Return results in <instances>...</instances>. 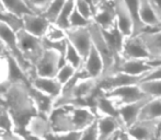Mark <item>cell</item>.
Instances as JSON below:
<instances>
[{
    "label": "cell",
    "mask_w": 161,
    "mask_h": 140,
    "mask_svg": "<svg viewBox=\"0 0 161 140\" xmlns=\"http://www.w3.org/2000/svg\"><path fill=\"white\" fill-rule=\"evenodd\" d=\"M4 105L14 123V132L25 138L26 125L29 121L38 114L30 93L29 82L18 80L11 82L8 92L4 95Z\"/></svg>",
    "instance_id": "obj_1"
},
{
    "label": "cell",
    "mask_w": 161,
    "mask_h": 140,
    "mask_svg": "<svg viewBox=\"0 0 161 140\" xmlns=\"http://www.w3.org/2000/svg\"><path fill=\"white\" fill-rule=\"evenodd\" d=\"M97 118L90 106L64 105L54 108L49 119L54 132H82Z\"/></svg>",
    "instance_id": "obj_2"
},
{
    "label": "cell",
    "mask_w": 161,
    "mask_h": 140,
    "mask_svg": "<svg viewBox=\"0 0 161 140\" xmlns=\"http://www.w3.org/2000/svg\"><path fill=\"white\" fill-rule=\"evenodd\" d=\"M17 37L18 45L24 59L35 68V65L37 64L45 51L43 40L41 37L30 34L24 29L17 31Z\"/></svg>",
    "instance_id": "obj_3"
},
{
    "label": "cell",
    "mask_w": 161,
    "mask_h": 140,
    "mask_svg": "<svg viewBox=\"0 0 161 140\" xmlns=\"http://www.w3.org/2000/svg\"><path fill=\"white\" fill-rule=\"evenodd\" d=\"M88 28H89L90 34H91L93 46L97 48V51H99L102 59H103L104 72H103V74H102V77H104L110 73V72L112 71V69L114 68L115 64H116V57H115L113 51H111L110 46H108V43H106L100 26L92 21Z\"/></svg>",
    "instance_id": "obj_4"
},
{
    "label": "cell",
    "mask_w": 161,
    "mask_h": 140,
    "mask_svg": "<svg viewBox=\"0 0 161 140\" xmlns=\"http://www.w3.org/2000/svg\"><path fill=\"white\" fill-rule=\"evenodd\" d=\"M65 64L59 53L53 49H45L41 59L35 65V73L41 77L56 78L60 67Z\"/></svg>",
    "instance_id": "obj_5"
},
{
    "label": "cell",
    "mask_w": 161,
    "mask_h": 140,
    "mask_svg": "<svg viewBox=\"0 0 161 140\" xmlns=\"http://www.w3.org/2000/svg\"><path fill=\"white\" fill-rule=\"evenodd\" d=\"M66 37L68 42L75 46V48L80 53V55L86 59L88 54L91 51L93 45L89 28H71L66 31Z\"/></svg>",
    "instance_id": "obj_6"
},
{
    "label": "cell",
    "mask_w": 161,
    "mask_h": 140,
    "mask_svg": "<svg viewBox=\"0 0 161 140\" xmlns=\"http://www.w3.org/2000/svg\"><path fill=\"white\" fill-rule=\"evenodd\" d=\"M104 93L108 96H110L111 99H113L119 106L124 104H130V103L138 102V101H142L144 99L150 98L142 92L139 84L117 88V89L112 90L110 92H104Z\"/></svg>",
    "instance_id": "obj_7"
},
{
    "label": "cell",
    "mask_w": 161,
    "mask_h": 140,
    "mask_svg": "<svg viewBox=\"0 0 161 140\" xmlns=\"http://www.w3.org/2000/svg\"><path fill=\"white\" fill-rule=\"evenodd\" d=\"M122 58L124 59H142L150 60V54L139 35H133L125 38L122 51Z\"/></svg>",
    "instance_id": "obj_8"
},
{
    "label": "cell",
    "mask_w": 161,
    "mask_h": 140,
    "mask_svg": "<svg viewBox=\"0 0 161 140\" xmlns=\"http://www.w3.org/2000/svg\"><path fill=\"white\" fill-rule=\"evenodd\" d=\"M153 69V66L149 62V60L142 59H122L115 65L112 71L108 74L114 72H123L130 76H146L148 72ZM108 76V74H106Z\"/></svg>",
    "instance_id": "obj_9"
},
{
    "label": "cell",
    "mask_w": 161,
    "mask_h": 140,
    "mask_svg": "<svg viewBox=\"0 0 161 140\" xmlns=\"http://www.w3.org/2000/svg\"><path fill=\"white\" fill-rule=\"evenodd\" d=\"M26 132L37 140H45L51 132H53L51 119L42 114L34 115L26 125Z\"/></svg>",
    "instance_id": "obj_10"
},
{
    "label": "cell",
    "mask_w": 161,
    "mask_h": 140,
    "mask_svg": "<svg viewBox=\"0 0 161 140\" xmlns=\"http://www.w3.org/2000/svg\"><path fill=\"white\" fill-rule=\"evenodd\" d=\"M151 99L153 98H147L142 101H138V102L119 106V117H121V121L124 130H127L129 127H131L134 124L139 121L142 110L147 104V102L149 100H151Z\"/></svg>",
    "instance_id": "obj_11"
},
{
    "label": "cell",
    "mask_w": 161,
    "mask_h": 140,
    "mask_svg": "<svg viewBox=\"0 0 161 140\" xmlns=\"http://www.w3.org/2000/svg\"><path fill=\"white\" fill-rule=\"evenodd\" d=\"M92 21L100 26L101 30H111L116 25V14L112 0L100 3L97 7Z\"/></svg>",
    "instance_id": "obj_12"
},
{
    "label": "cell",
    "mask_w": 161,
    "mask_h": 140,
    "mask_svg": "<svg viewBox=\"0 0 161 140\" xmlns=\"http://www.w3.org/2000/svg\"><path fill=\"white\" fill-rule=\"evenodd\" d=\"M23 29L30 34L37 37L43 38L46 35L48 26L51 22L46 19L43 14H35V13H28L21 18Z\"/></svg>",
    "instance_id": "obj_13"
},
{
    "label": "cell",
    "mask_w": 161,
    "mask_h": 140,
    "mask_svg": "<svg viewBox=\"0 0 161 140\" xmlns=\"http://www.w3.org/2000/svg\"><path fill=\"white\" fill-rule=\"evenodd\" d=\"M116 14V25L125 37L134 35V22L124 0H112Z\"/></svg>",
    "instance_id": "obj_14"
},
{
    "label": "cell",
    "mask_w": 161,
    "mask_h": 140,
    "mask_svg": "<svg viewBox=\"0 0 161 140\" xmlns=\"http://www.w3.org/2000/svg\"><path fill=\"white\" fill-rule=\"evenodd\" d=\"M32 87L40 90L41 92L53 96L56 99L60 94L63 90V84L56 78H49V77H41L37 74H34L29 81Z\"/></svg>",
    "instance_id": "obj_15"
},
{
    "label": "cell",
    "mask_w": 161,
    "mask_h": 140,
    "mask_svg": "<svg viewBox=\"0 0 161 140\" xmlns=\"http://www.w3.org/2000/svg\"><path fill=\"white\" fill-rule=\"evenodd\" d=\"M83 71L86 72L88 78L100 79L104 72V62L101 55L97 51L96 47L92 45L91 51L86 57L82 66Z\"/></svg>",
    "instance_id": "obj_16"
},
{
    "label": "cell",
    "mask_w": 161,
    "mask_h": 140,
    "mask_svg": "<svg viewBox=\"0 0 161 140\" xmlns=\"http://www.w3.org/2000/svg\"><path fill=\"white\" fill-rule=\"evenodd\" d=\"M138 35L142 37L150 54V60L161 59V29L145 30Z\"/></svg>",
    "instance_id": "obj_17"
},
{
    "label": "cell",
    "mask_w": 161,
    "mask_h": 140,
    "mask_svg": "<svg viewBox=\"0 0 161 140\" xmlns=\"http://www.w3.org/2000/svg\"><path fill=\"white\" fill-rule=\"evenodd\" d=\"M97 140H111L119 130H124L121 123L111 116H97Z\"/></svg>",
    "instance_id": "obj_18"
},
{
    "label": "cell",
    "mask_w": 161,
    "mask_h": 140,
    "mask_svg": "<svg viewBox=\"0 0 161 140\" xmlns=\"http://www.w3.org/2000/svg\"><path fill=\"white\" fill-rule=\"evenodd\" d=\"M29 88H30V93L33 99V102L35 104V107L37 110L38 114L45 115V116H51L52 112L54 110V103H55V99L51 95L41 92L40 90L35 89L34 87L29 83Z\"/></svg>",
    "instance_id": "obj_19"
},
{
    "label": "cell",
    "mask_w": 161,
    "mask_h": 140,
    "mask_svg": "<svg viewBox=\"0 0 161 140\" xmlns=\"http://www.w3.org/2000/svg\"><path fill=\"white\" fill-rule=\"evenodd\" d=\"M157 121H138L126 132L135 140H153Z\"/></svg>",
    "instance_id": "obj_20"
},
{
    "label": "cell",
    "mask_w": 161,
    "mask_h": 140,
    "mask_svg": "<svg viewBox=\"0 0 161 140\" xmlns=\"http://www.w3.org/2000/svg\"><path fill=\"white\" fill-rule=\"evenodd\" d=\"M139 10L140 18H142V23L146 26V30L156 28L160 23L153 9L150 0H139Z\"/></svg>",
    "instance_id": "obj_21"
},
{
    "label": "cell",
    "mask_w": 161,
    "mask_h": 140,
    "mask_svg": "<svg viewBox=\"0 0 161 140\" xmlns=\"http://www.w3.org/2000/svg\"><path fill=\"white\" fill-rule=\"evenodd\" d=\"M161 119V98H153L147 102L142 110L139 121H159Z\"/></svg>",
    "instance_id": "obj_22"
},
{
    "label": "cell",
    "mask_w": 161,
    "mask_h": 140,
    "mask_svg": "<svg viewBox=\"0 0 161 140\" xmlns=\"http://www.w3.org/2000/svg\"><path fill=\"white\" fill-rule=\"evenodd\" d=\"M124 2H125V6L128 9L134 22V35L140 34L142 31L146 30V26L142 23V18H140L139 0H124Z\"/></svg>",
    "instance_id": "obj_23"
},
{
    "label": "cell",
    "mask_w": 161,
    "mask_h": 140,
    "mask_svg": "<svg viewBox=\"0 0 161 140\" xmlns=\"http://www.w3.org/2000/svg\"><path fill=\"white\" fill-rule=\"evenodd\" d=\"M1 1L6 8L7 12L11 13L18 18H22L28 13H32L30 9L28 8V6L23 2V0H1Z\"/></svg>",
    "instance_id": "obj_24"
},
{
    "label": "cell",
    "mask_w": 161,
    "mask_h": 140,
    "mask_svg": "<svg viewBox=\"0 0 161 140\" xmlns=\"http://www.w3.org/2000/svg\"><path fill=\"white\" fill-rule=\"evenodd\" d=\"M75 4H76V0H67L64 8L60 11L59 15H58L57 20H56L54 24H56L58 28L63 29V30H65V31L70 29L69 19H70V15H71L72 11H74V9H75Z\"/></svg>",
    "instance_id": "obj_25"
},
{
    "label": "cell",
    "mask_w": 161,
    "mask_h": 140,
    "mask_svg": "<svg viewBox=\"0 0 161 140\" xmlns=\"http://www.w3.org/2000/svg\"><path fill=\"white\" fill-rule=\"evenodd\" d=\"M65 62L71 65V66L77 70L82 68L83 62H85V59H83V57L80 55V53H79V51L75 48L74 45L70 44L69 42H68V44H67V49H66V54H65Z\"/></svg>",
    "instance_id": "obj_26"
},
{
    "label": "cell",
    "mask_w": 161,
    "mask_h": 140,
    "mask_svg": "<svg viewBox=\"0 0 161 140\" xmlns=\"http://www.w3.org/2000/svg\"><path fill=\"white\" fill-rule=\"evenodd\" d=\"M140 89L150 98H161V80H146L139 83Z\"/></svg>",
    "instance_id": "obj_27"
},
{
    "label": "cell",
    "mask_w": 161,
    "mask_h": 140,
    "mask_svg": "<svg viewBox=\"0 0 161 140\" xmlns=\"http://www.w3.org/2000/svg\"><path fill=\"white\" fill-rule=\"evenodd\" d=\"M66 1H67V0H53V2L49 4L48 9L43 13V15H44L51 23H55L58 15H59L60 11L64 8Z\"/></svg>",
    "instance_id": "obj_28"
},
{
    "label": "cell",
    "mask_w": 161,
    "mask_h": 140,
    "mask_svg": "<svg viewBox=\"0 0 161 140\" xmlns=\"http://www.w3.org/2000/svg\"><path fill=\"white\" fill-rule=\"evenodd\" d=\"M0 129L4 130L6 132H14V123L6 105L0 106Z\"/></svg>",
    "instance_id": "obj_29"
},
{
    "label": "cell",
    "mask_w": 161,
    "mask_h": 140,
    "mask_svg": "<svg viewBox=\"0 0 161 140\" xmlns=\"http://www.w3.org/2000/svg\"><path fill=\"white\" fill-rule=\"evenodd\" d=\"M23 2L28 6L32 13L43 14L48 9L53 0H23Z\"/></svg>",
    "instance_id": "obj_30"
},
{
    "label": "cell",
    "mask_w": 161,
    "mask_h": 140,
    "mask_svg": "<svg viewBox=\"0 0 161 140\" xmlns=\"http://www.w3.org/2000/svg\"><path fill=\"white\" fill-rule=\"evenodd\" d=\"M76 72H77V69H75L71 65L65 62V64L59 68V70H58L56 79H57L63 85H65L68 81H70L72 78H74Z\"/></svg>",
    "instance_id": "obj_31"
},
{
    "label": "cell",
    "mask_w": 161,
    "mask_h": 140,
    "mask_svg": "<svg viewBox=\"0 0 161 140\" xmlns=\"http://www.w3.org/2000/svg\"><path fill=\"white\" fill-rule=\"evenodd\" d=\"M92 21L86 19L80 12L76 9L75 7L74 11H72L71 15H70L69 19V23H70V29L71 28H87V26L90 25Z\"/></svg>",
    "instance_id": "obj_32"
},
{
    "label": "cell",
    "mask_w": 161,
    "mask_h": 140,
    "mask_svg": "<svg viewBox=\"0 0 161 140\" xmlns=\"http://www.w3.org/2000/svg\"><path fill=\"white\" fill-rule=\"evenodd\" d=\"M81 132H53L45 140H80Z\"/></svg>",
    "instance_id": "obj_33"
},
{
    "label": "cell",
    "mask_w": 161,
    "mask_h": 140,
    "mask_svg": "<svg viewBox=\"0 0 161 140\" xmlns=\"http://www.w3.org/2000/svg\"><path fill=\"white\" fill-rule=\"evenodd\" d=\"M76 9L86 18V19L90 20L92 21L93 20V17H94V13H96V8L89 4L87 1L85 0H76V4H75Z\"/></svg>",
    "instance_id": "obj_34"
},
{
    "label": "cell",
    "mask_w": 161,
    "mask_h": 140,
    "mask_svg": "<svg viewBox=\"0 0 161 140\" xmlns=\"http://www.w3.org/2000/svg\"><path fill=\"white\" fill-rule=\"evenodd\" d=\"M45 38L53 42H57V40H62L66 38V31L63 29L58 28L56 24L51 23V25L48 26V30L46 32V35L44 36Z\"/></svg>",
    "instance_id": "obj_35"
},
{
    "label": "cell",
    "mask_w": 161,
    "mask_h": 140,
    "mask_svg": "<svg viewBox=\"0 0 161 140\" xmlns=\"http://www.w3.org/2000/svg\"><path fill=\"white\" fill-rule=\"evenodd\" d=\"M0 21L7 22L15 31H19L21 29H23V23H22L21 18L15 17V15L11 14L9 12H0Z\"/></svg>",
    "instance_id": "obj_36"
},
{
    "label": "cell",
    "mask_w": 161,
    "mask_h": 140,
    "mask_svg": "<svg viewBox=\"0 0 161 140\" xmlns=\"http://www.w3.org/2000/svg\"><path fill=\"white\" fill-rule=\"evenodd\" d=\"M99 137V130H97V121H93L90 126L81 132L80 140H97Z\"/></svg>",
    "instance_id": "obj_37"
},
{
    "label": "cell",
    "mask_w": 161,
    "mask_h": 140,
    "mask_svg": "<svg viewBox=\"0 0 161 140\" xmlns=\"http://www.w3.org/2000/svg\"><path fill=\"white\" fill-rule=\"evenodd\" d=\"M9 55H0V80H9Z\"/></svg>",
    "instance_id": "obj_38"
},
{
    "label": "cell",
    "mask_w": 161,
    "mask_h": 140,
    "mask_svg": "<svg viewBox=\"0 0 161 140\" xmlns=\"http://www.w3.org/2000/svg\"><path fill=\"white\" fill-rule=\"evenodd\" d=\"M146 80H161V64L153 66V69L148 72L142 79V81Z\"/></svg>",
    "instance_id": "obj_39"
},
{
    "label": "cell",
    "mask_w": 161,
    "mask_h": 140,
    "mask_svg": "<svg viewBox=\"0 0 161 140\" xmlns=\"http://www.w3.org/2000/svg\"><path fill=\"white\" fill-rule=\"evenodd\" d=\"M11 85L10 80H0V98H4Z\"/></svg>",
    "instance_id": "obj_40"
},
{
    "label": "cell",
    "mask_w": 161,
    "mask_h": 140,
    "mask_svg": "<svg viewBox=\"0 0 161 140\" xmlns=\"http://www.w3.org/2000/svg\"><path fill=\"white\" fill-rule=\"evenodd\" d=\"M151 6H153V9L155 11L156 15H157L158 20L161 23V0H150Z\"/></svg>",
    "instance_id": "obj_41"
},
{
    "label": "cell",
    "mask_w": 161,
    "mask_h": 140,
    "mask_svg": "<svg viewBox=\"0 0 161 140\" xmlns=\"http://www.w3.org/2000/svg\"><path fill=\"white\" fill-rule=\"evenodd\" d=\"M0 140H26V139L23 138L21 135L12 132H7L6 135L0 137Z\"/></svg>",
    "instance_id": "obj_42"
},
{
    "label": "cell",
    "mask_w": 161,
    "mask_h": 140,
    "mask_svg": "<svg viewBox=\"0 0 161 140\" xmlns=\"http://www.w3.org/2000/svg\"><path fill=\"white\" fill-rule=\"evenodd\" d=\"M153 140H161V119L157 121V123H156Z\"/></svg>",
    "instance_id": "obj_43"
},
{
    "label": "cell",
    "mask_w": 161,
    "mask_h": 140,
    "mask_svg": "<svg viewBox=\"0 0 161 140\" xmlns=\"http://www.w3.org/2000/svg\"><path fill=\"white\" fill-rule=\"evenodd\" d=\"M7 54H8V51H7L3 42L0 40V55H7Z\"/></svg>",
    "instance_id": "obj_44"
},
{
    "label": "cell",
    "mask_w": 161,
    "mask_h": 140,
    "mask_svg": "<svg viewBox=\"0 0 161 140\" xmlns=\"http://www.w3.org/2000/svg\"><path fill=\"white\" fill-rule=\"evenodd\" d=\"M0 12H7L6 8H4L3 3H2V1L0 0Z\"/></svg>",
    "instance_id": "obj_45"
},
{
    "label": "cell",
    "mask_w": 161,
    "mask_h": 140,
    "mask_svg": "<svg viewBox=\"0 0 161 140\" xmlns=\"http://www.w3.org/2000/svg\"><path fill=\"white\" fill-rule=\"evenodd\" d=\"M85 1H87L89 4H91L93 8H96L97 9V6H96V3H94V0H85Z\"/></svg>",
    "instance_id": "obj_46"
},
{
    "label": "cell",
    "mask_w": 161,
    "mask_h": 140,
    "mask_svg": "<svg viewBox=\"0 0 161 140\" xmlns=\"http://www.w3.org/2000/svg\"><path fill=\"white\" fill-rule=\"evenodd\" d=\"M4 105V98H0V106Z\"/></svg>",
    "instance_id": "obj_47"
},
{
    "label": "cell",
    "mask_w": 161,
    "mask_h": 140,
    "mask_svg": "<svg viewBox=\"0 0 161 140\" xmlns=\"http://www.w3.org/2000/svg\"><path fill=\"white\" fill-rule=\"evenodd\" d=\"M94 3H96V6L97 7L100 3H101V0H94Z\"/></svg>",
    "instance_id": "obj_48"
},
{
    "label": "cell",
    "mask_w": 161,
    "mask_h": 140,
    "mask_svg": "<svg viewBox=\"0 0 161 140\" xmlns=\"http://www.w3.org/2000/svg\"><path fill=\"white\" fill-rule=\"evenodd\" d=\"M153 29H161V23H159L156 28H153Z\"/></svg>",
    "instance_id": "obj_49"
},
{
    "label": "cell",
    "mask_w": 161,
    "mask_h": 140,
    "mask_svg": "<svg viewBox=\"0 0 161 140\" xmlns=\"http://www.w3.org/2000/svg\"><path fill=\"white\" fill-rule=\"evenodd\" d=\"M108 1H111V0H101V3H103V2H108Z\"/></svg>",
    "instance_id": "obj_50"
},
{
    "label": "cell",
    "mask_w": 161,
    "mask_h": 140,
    "mask_svg": "<svg viewBox=\"0 0 161 140\" xmlns=\"http://www.w3.org/2000/svg\"><path fill=\"white\" fill-rule=\"evenodd\" d=\"M116 135H117V134H116ZM116 135H115V136L113 137V139H112V140H117V137H116Z\"/></svg>",
    "instance_id": "obj_51"
},
{
    "label": "cell",
    "mask_w": 161,
    "mask_h": 140,
    "mask_svg": "<svg viewBox=\"0 0 161 140\" xmlns=\"http://www.w3.org/2000/svg\"><path fill=\"white\" fill-rule=\"evenodd\" d=\"M112 139H113V138H112ZM112 139H111V140H112Z\"/></svg>",
    "instance_id": "obj_52"
}]
</instances>
